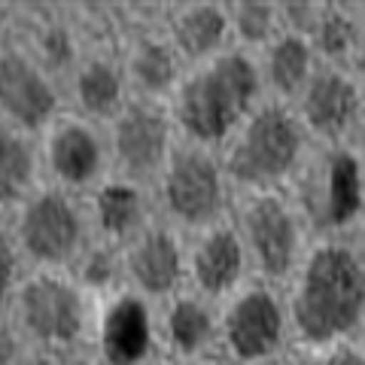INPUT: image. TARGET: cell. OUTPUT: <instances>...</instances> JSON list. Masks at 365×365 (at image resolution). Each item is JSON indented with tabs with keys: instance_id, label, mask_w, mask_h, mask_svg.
Segmentation results:
<instances>
[{
	"instance_id": "obj_6",
	"label": "cell",
	"mask_w": 365,
	"mask_h": 365,
	"mask_svg": "<svg viewBox=\"0 0 365 365\" xmlns=\"http://www.w3.org/2000/svg\"><path fill=\"white\" fill-rule=\"evenodd\" d=\"M232 225L247 253L253 280L283 289L314 241L302 204L292 192H253L237 195Z\"/></svg>"
},
{
	"instance_id": "obj_1",
	"label": "cell",
	"mask_w": 365,
	"mask_h": 365,
	"mask_svg": "<svg viewBox=\"0 0 365 365\" xmlns=\"http://www.w3.org/2000/svg\"><path fill=\"white\" fill-rule=\"evenodd\" d=\"M280 292L289 353H323L365 341L362 235L314 237Z\"/></svg>"
},
{
	"instance_id": "obj_21",
	"label": "cell",
	"mask_w": 365,
	"mask_h": 365,
	"mask_svg": "<svg viewBox=\"0 0 365 365\" xmlns=\"http://www.w3.org/2000/svg\"><path fill=\"white\" fill-rule=\"evenodd\" d=\"M88 222L95 241L122 247L155 216L153 192L131 180L107 177L86 195Z\"/></svg>"
},
{
	"instance_id": "obj_22",
	"label": "cell",
	"mask_w": 365,
	"mask_h": 365,
	"mask_svg": "<svg viewBox=\"0 0 365 365\" xmlns=\"http://www.w3.org/2000/svg\"><path fill=\"white\" fill-rule=\"evenodd\" d=\"M311 46H314V55L319 64L362 73V55H365L362 4L323 0L317 25L311 31Z\"/></svg>"
},
{
	"instance_id": "obj_14",
	"label": "cell",
	"mask_w": 365,
	"mask_h": 365,
	"mask_svg": "<svg viewBox=\"0 0 365 365\" xmlns=\"http://www.w3.org/2000/svg\"><path fill=\"white\" fill-rule=\"evenodd\" d=\"M125 28L116 43V55L125 73V86L134 101H150V104H168V98L174 95V88L182 76V61L177 52L170 49L168 37L158 28V13L162 4H150V13H143L146 6L128 4L125 6Z\"/></svg>"
},
{
	"instance_id": "obj_9",
	"label": "cell",
	"mask_w": 365,
	"mask_h": 365,
	"mask_svg": "<svg viewBox=\"0 0 365 365\" xmlns=\"http://www.w3.org/2000/svg\"><path fill=\"white\" fill-rule=\"evenodd\" d=\"M216 356L228 365H268L289 356V323L277 287L247 280L216 304Z\"/></svg>"
},
{
	"instance_id": "obj_31",
	"label": "cell",
	"mask_w": 365,
	"mask_h": 365,
	"mask_svg": "<svg viewBox=\"0 0 365 365\" xmlns=\"http://www.w3.org/2000/svg\"><path fill=\"white\" fill-rule=\"evenodd\" d=\"M16 365H88V362H71V359H61V356H52V353H37V350H28Z\"/></svg>"
},
{
	"instance_id": "obj_27",
	"label": "cell",
	"mask_w": 365,
	"mask_h": 365,
	"mask_svg": "<svg viewBox=\"0 0 365 365\" xmlns=\"http://www.w3.org/2000/svg\"><path fill=\"white\" fill-rule=\"evenodd\" d=\"M21 274H25V265H21V259H19L16 247H13L6 220H0V317H6Z\"/></svg>"
},
{
	"instance_id": "obj_13",
	"label": "cell",
	"mask_w": 365,
	"mask_h": 365,
	"mask_svg": "<svg viewBox=\"0 0 365 365\" xmlns=\"http://www.w3.org/2000/svg\"><path fill=\"white\" fill-rule=\"evenodd\" d=\"M104 131L110 150V177H122L153 189L155 177L162 174L177 146V131L168 116V107L131 98L119 116L104 125Z\"/></svg>"
},
{
	"instance_id": "obj_11",
	"label": "cell",
	"mask_w": 365,
	"mask_h": 365,
	"mask_svg": "<svg viewBox=\"0 0 365 365\" xmlns=\"http://www.w3.org/2000/svg\"><path fill=\"white\" fill-rule=\"evenodd\" d=\"M43 182L88 195L110 177V150L104 125L64 110L37 134Z\"/></svg>"
},
{
	"instance_id": "obj_12",
	"label": "cell",
	"mask_w": 365,
	"mask_h": 365,
	"mask_svg": "<svg viewBox=\"0 0 365 365\" xmlns=\"http://www.w3.org/2000/svg\"><path fill=\"white\" fill-rule=\"evenodd\" d=\"M64 113V88L25 49L13 31H0V122L37 137Z\"/></svg>"
},
{
	"instance_id": "obj_20",
	"label": "cell",
	"mask_w": 365,
	"mask_h": 365,
	"mask_svg": "<svg viewBox=\"0 0 365 365\" xmlns=\"http://www.w3.org/2000/svg\"><path fill=\"white\" fill-rule=\"evenodd\" d=\"M158 353L177 365L216 356V304L182 289L155 307Z\"/></svg>"
},
{
	"instance_id": "obj_5",
	"label": "cell",
	"mask_w": 365,
	"mask_h": 365,
	"mask_svg": "<svg viewBox=\"0 0 365 365\" xmlns=\"http://www.w3.org/2000/svg\"><path fill=\"white\" fill-rule=\"evenodd\" d=\"M6 228L25 271H71L95 241L86 195L40 182L6 216Z\"/></svg>"
},
{
	"instance_id": "obj_30",
	"label": "cell",
	"mask_w": 365,
	"mask_h": 365,
	"mask_svg": "<svg viewBox=\"0 0 365 365\" xmlns=\"http://www.w3.org/2000/svg\"><path fill=\"white\" fill-rule=\"evenodd\" d=\"M28 353V344L21 341L19 329L9 317H0V365H16Z\"/></svg>"
},
{
	"instance_id": "obj_2",
	"label": "cell",
	"mask_w": 365,
	"mask_h": 365,
	"mask_svg": "<svg viewBox=\"0 0 365 365\" xmlns=\"http://www.w3.org/2000/svg\"><path fill=\"white\" fill-rule=\"evenodd\" d=\"M265 101L256 55L225 49L216 58L186 67L168 98V116L177 140L216 150Z\"/></svg>"
},
{
	"instance_id": "obj_26",
	"label": "cell",
	"mask_w": 365,
	"mask_h": 365,
	"mask_svg": "<svg viewBox=\"0 0 365 365\" xmlns=\"http://www.w3.org/2000/svg\"><path fill=\"white\" fill-rule=\"evenodd\" d=\"M83 287L91 299L101 302L107 295L122 289V262L119 247H110L104 241H91L88 250L76 259V265L67 271Z\"/></svg>"
},
{
	"instance_id": "obj_33",
	"label": "cell",
	"mask_w": 365,
	"mask_h": 365,
	"mask_svg": "<svg viewBox=\"0 0 365 365\" xmlns=\"http://www.w3.org/2000/svg\"><path fill=\"white\" fill-rule=\"evenodd\" d=\"M146 365H177L174 359H168V356H162V353H158V356H153L150 362H146Z\"/></svg>"
},
{
	"instance_id": "obj_10",
	"label": "cell",
	"mask_w": 365,
	"mask_h": 365,
	"mask_svg": "<svg viewBox=\"0 0 365 365\" xmlns=\"http://www.w3.org/2000/svg\"><path fill=\"white\" fill-rule=\"evenodd\" d=\"M317 150L362 146L365 79L356 71L317 64L302 95L289 104Z\"/></svg>"
},
{
	"instance_id": "obj_4",
	"label": "cell",
	"mask_w": 365,
	"mask_h": 365,
	"mask_svg": "<svg viewBox=\"0 0 365 365\" xmlns=\"http://www.w3.org/2000/svg\"><path fill=\"white\" fill-rule=\"evenodd\" d=\"M95 304L67 271H25L6 317L28 350L86 362Z\"/></svg>"
},
{
	"instance_id": "obj_3",
	"label": "cell",
	"mask_w": 365,
	"mask_h": 365,
	"mask_svg": "<svg viewBox=\"0 0 365 365\" xmlns=\"http://www.w3.org/2000/svg\"><path fill=\"white\" fill-rule=\"evenodd\" d=\"M314 153L317 146L295 110L265 98L220 146V162L237 198L253 192H292Z\"/></svg>"
},
{
	"instance_id": "obj_17",
	"label": "cell",
	"mask_w": 365,
	"mask_h": 365,
	"mask_svg": "<svg viewBox=\"0 0 365 365\" xmlns=\"http://www.w3.org/2000/svg\"><path fill=\"white\" fill-rule=\"evenodd\" d=\"M247 280H253V274H250L247 253L232 225V216L220 225L186 237V289L189 292L207 299L210 304H222Z\"/></svg>"
},
{
	"instance_id": "obj_7",
	"label": "cell",
	"mask_w": 365,
	"mask_h": 365,
	"mask_svg": "<svg viewBox=\"0 0 365 365\" xmlns=\"http://www.w3.org/2000/svg\"><path fill=\"white\" fill-rule=\"evenodd\" d=\"M150 192L155 216L186 237L225 222L235 207L220 153L182 140H177Z\"/></svg>"
},
{
	"instance_id": "obj_25",
	"label": "cell",
	"mask_w": 365,
	"mask_h": 365,
	"mask_svg": "<svg viewBox=\"0 0 365 365\" xmlns=\"http://www.w3.org/2000/svg\"><path fill=\"white\" fill-rule=\"evenodd\" d=\"M232 49L259 55L280 34L277 0H225Z\"/></svg>"
},
{
	"instance_id": "obj_24",
	"label": "cell",
	"mask_w": 365,
	"mask_h": 365,
	"mask_svg": "<svg viewBox=\"0 0 365 365\" xmlns=\"http://www.w3.org/2000/svg\"><path fill=\"white\" fill-rule=\"evenodd\" d=\"M43 182L37 137L0 122V220Z\"/></svg>"
},
{
	"instance_id": "obj_18",
	"label": "cell",
	"mask_w": 365,
	"mask_h": 365,
	"mask_svg": "<svg viewBox=\"0 0 365 365\" xmlns=\"http://www.w3.org/2000/svg\"><path fill=\"white\" fill-rule=\"evenodd\" d=\"M131 101L116 46H88L64 79V110L110 125Z\"/></svg>"
},
{
	"instance_id": "obj_28",
	"label": "cell",
	"mask_w": 365,
	"mask_h": 365,
	"mask_svg": "<svg viewBox=\"0 0 365 365\" xmlns=\"http://www.w3.org/2000/svg\"><path fill=\"white\" fill-rule=\"evenodd\" d=\"M319 4L323 0H277V19H280V34H295V37H307L317 25Z\"/></svg>"
},
{
	"instance_id": "obj_29",
	"label": "cell",
	"mask_w": 365,
	"mask_h": 365,
	"mask_svg": "<svg viewBox=\"0 0 365 365\" xmlns=\"http://www.w3.org/2000/svg\"><path fill=\"white\" fill-rule=\"evenodd\" d=\"M292 365H365V341L323 353H289Z\"/></svg>"
},
{
	"instance_id": "obj_8",
	"label": "cell",
	"mask_w": 365,
	"mask_h": 365,
	"mask_svg": "<svg viewBox=\"0 0 365 365\" xmlns=\"http://www.w3.org/2000/svg\"><path fill=\"white\" fill-rule=\"evenodd\" d=\"M314 237L362 235L365 222V162L362 146L317 150L292 186Z\"/></svg>"
},
{
	"instance_id": "obj_23",
	"label": "cell",
	"mask_w": 365,
	"mask_h": 365,
	"mask_svg": "<svg viewBox=\"0 0 365 365\" xmlns=\"http://www.w3.org/2000/svg\"><path fill=\"white\" fill-rule=\"evenodd\" d=\"M259 79L265 88L268 101H280V104H292L307 86V79L317 71V55L307 37H295V34H277L265 49L256 55Z\"/></svg>"
},
{
	"instance_id": "obj_16",
	"label": "cell",
	"mask_w": 365,
	"mask_h": 365,
	"mask_svg": "<svg viewBox=\"0 0 365 365\" xmlns=\"http://www.w3.org/2000/svg\"><path fill=\"white\" fill-rule=\"evenodd\" d=\"M158 356L155 307L119 289L95 304L88 338V365H146Z\"/></svg>"
},
{
	"instance_id": "obj_15",
	"label": "cell",
	"mask_w": 365,
	"mask_h": 365,
	"mask_svg": "<svg viewBox=\"0 0 365 365\" xmlns=\"http://www.w3.org/2000/svg\"><path fill=\"white\" fill-rule=\"evenodd\" d=\"M122 289L158 307L186 289V235L153 216L128 244L119 247Z\"/></svg>"
},
{
	"instance_id": "obj_35",
	"label": "cell",
	"mask_w": 365,
	"mask_h": 365,
	"mask_svg": "<svg viewBox=\"0 0 365 365\" xmlns=\"http://www.w3.org/2000/svg\"><path fill=\"white\" fill-rule=\"evenodd\" d=\"M268 365H292V362H289V356H287V359H277V362H268Z\"/></svg>"
},
{
	"instance_id": "obj_32",
	"label": "cell",
	"mask_w": 365,
	"mask_h": 365,
	"mask_svg": "<svg viewBox=\"0 0 365 365\" xmlns=\"http://www.w3.org/2000/svg\"><path fill=\"white\" fill-rule=\"evenodd\" d=\"M192 365H228L222 356H207V359H198V362H192Z\"/></svg>"
},
{
	"instance_id": "obj_19",
	"label": "cell",
	"mask_w": 365,
	"mask_h": 365,
	"mask_svg": "<svg viewBox=\"0 0 365 365\" xmlns=\"http://www.w3.org/2000/svg\"><path fill=\"white\" fill-rule=\"evenodd\" d=\"M158 28L182 67H195L232 49L225 0H174L162 4Z\"/></svg>"
},
{
	"instance_id": "obj_34",
	"label": "cell",
	"mask_w": 365,
	"mask_h": 365,
	"mask_svg": "<svg viewBox=\"0 0 365 365\" xmlns=\"http://www.w3.org/2000/svg\"><path fill=\"white\" fill-rule=\"evenodd\" d=\"M4 21H6V6H0V31H4Z\"/></svg>"
}]
</instances>
